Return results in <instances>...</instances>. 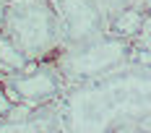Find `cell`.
I'll return each mask as SVG.
<instances>
[{"label":"cell","mask_w":151,"mask_h":133,"mask_svg":"<svg viewBox=\"0 0 151 133\" xmlns=\"http://www.w3.org/2000/svg\"><path fill=\"white\" fill-rule=\"evenodd\" d=\"M60 133L151 131V63L65 86L55 99Z\"/></svg>","instance_id":"obj_1"},{"label":"cell","mask_w":151,"mask_h":133,"mask_svg":"<svg viewBox=\"0 0 151 133\" xmlns=\"http://www.w3.org/2000/svg\"><path fill=\"white\" fill-rule=\"evenodd\" d=\"M0 34L29 63L52 60L63 47L58 16L50 0H26L8 5L0 18Z\"/></svg>","instance_id":"obj_2"},{"label":"cell","mask_w":151,"mask_h":133,"mask_svg":"<svg viewBox=\"0 0 151 133\" xmlns=\"http://www.w3.org/2000/svg\"><path fill=\"white\" fill-rule=\"evenodd\" d=\"M136 42L125 34L109 29L107 34L91 39V42L60 47L52 63L65 78V86H73V84H83L91 78H102L112 71H120L125 65L136 63Z\"/></svg>","instance_id":"obj_3"},{"label":"cell","mask_w":151,"mask_h":133,"mask_svg":"<svg viewBox=\"0 0 151 133\" xmlns=\"http://www.w3.org/2000/svg\"><path fill=\"white\" fill-rule=\"evenodd\" d=\"M3 91L11 97L13 104H24L29 110L52 104L65 91V78L55 68L52 60H39L3 76Z\"/></svg>","instance_id":"obj_4"},{"label":"cell","mask_w":151,"mask_h":133,"mask_svg":"<svg viewBox=\"0 0 151 133\" xmlns=\"http://www.w3.org/2000/svg\"><path fill=\"white\" fill-rule=\"evenodd\" d=\"M50 5L58 16L63 47L91 42L112 26L99 0H50Z\"/></svg>","instance_id":"obj_5"},{"label":"cell","mask_w":151,"mask_h":133,"mask_svg":"<svg viewBox=\"0 0 151 133\" xmlns=\"http://www.w3.org/2000/svg\"><path fill=\"white\" fill-rule=\"evenodd\" d=\"M0 133H60L55 102L31 110L24 118H11L8 115L5 120H0Z\"/></svg>","instance_id":"obj_6"},{"label":"cell","mask_w":151,"mask_h":133,"mask_svg":"<svg viewBox=\"0 0 151 133\" xmlns=\"http://www.w3.org/2000/svg\"><path fill=\"white\" fill-rule=\"evenodd\" d=\"M99 5H102V11L107 13L109 24H112V21H117L120 16H125L128 11L143 5V0H99Z\"/></svg>","instance_id":"obj_7"},{"label":"cell","mask_w":151,"mask_h":133,"mask_svg":"<svg viewBox=\"0 0 151 133\" xmlns=\"http://www.w3.org/2000/svg\"><path fill=\"white\" fill-rule=\"evenodd\" d=\"M133 42H136V50L138 55L143 52L146 55V63H151V11L146 13V18H143V24H141V29H138V34L133 37ZM138 60V58H136Z\"/></svg>","instance_id":"obj_8"},{"label":"cell","mask_w":151,"mask_h":133,"mask_svg":"<svg viewBox=\"0 0 151 133\" xmlns=\"http://www.w3.org/2000/svg\"><path fill=\"white\" fill-rule=\"evenodd\" d=\"M16 3H26V0H0V8H8V5H16Z\"/></svg>","instance_id":"obj_9"},{"label":"cell","mask_w":151,"mask_h":133,"mask_svg":"<svg viewBox=\"0 0 151 133\" xmlns=\"http://www.w3.org/2000/svg\"><path fill=\"white\" fill-rule=\"evenodd\" d=\"M117 133H151V131H117Z\"/></svg>","instance_id":"obj_10"},{"label":"cell","mask_w":151,"mask_h":133,"mask_svg":"<svg viewBox=\"0 0 151 133\" xmlns=\"http://www.w3.org/2000/svg\"><path fill=\"white\" fill-rule=\"evenodd\" d=\"M143 5H146V8H149V11H151V0H143Z\"/></svg>","instance_id":"obj_11"}]
</instances>
